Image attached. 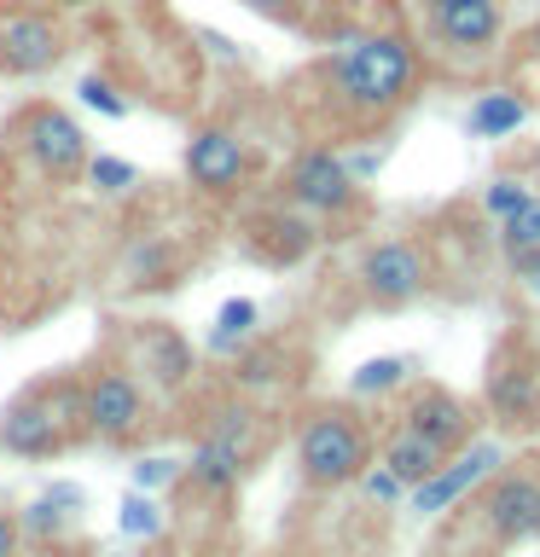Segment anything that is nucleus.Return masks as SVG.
I'll use <instances>...</instances> for the list:
<instances>
[{"mask_svg":"<svg viewBox=\"0 0 540 557\" xmlns=\"http://www.w3.org/2000/svg\"><path fill=\"white\" fill-rule=\"evenodd\" d=\"M418 76H425L418 47L407 41V35H395V29L348 35V41L331 52V64H326L331 94H338L355 116H390L395 104L413 99Z\"/></svg>","mask_w":540,"mask_h":557,"instance_id":"obj_1","label":"nucleus"},{"mask_svg":"<svg viewBox=\"0 0 540 557\" xmlns=\"http://www.w3.org/2000/svg\"><path fill=\"white\" fill-rule=\"evenodd\" d=\"M82 435H87L82 377H41L0 412V447L12 459H52V453H70Z\"/></svg>","mask_w":540,"mask_h":557,"instance_id":"obj_2","label":"nucleus"},{"mask_svg":"<svg viewBox=\"0 0 540 557\" xmlns=\"http://www.w3.org/2000/svg\"><path fill=\"white\" fill-rule=\"evenodd\" d=\"M296 465L314 487H343L360 482V470L372 465V430L360 424L348 407H320L296 430Z\"/></svg>","mask_w":540,"mask_h":557,"instance_id":"obj_3","label":"nucleus"},{"mask_svg":"<svg viewBox=\"0 0 540 557\" xmlns=\"http://www.w3.org/2000/svg\"><path fill=\"white\" fill-rule=\"evenodd\" d=\"M82 412H87V435L122 447V442H134V435L146 430L151 389L122 360H105V366H94V372L82 377Z\"/></svg>","mask_w":540,"mask_h":557,"instance_id":"obj_4","label":"nucleus"},{"mask_svg":"<svg viewBox=\"0 0 540 557\" xmlns=\"http://www.w3.org/2000/svg\"><path fill=\"white\" fill-rule=\"evenodd\" d=\"M116 348H122V366L146 383L157 395H181L192 372H198V360H192V343L181 337L174 325L163 320H139V325H122L116 331Z\"/></svg>","mask_w":540,"mask_h":557,"instance_id":"obj_5","label":"nucleus"},{"mask_svg":"<svg viewBox=\"0 0 540 557\" xmlns=\"http://www.w3.org/2000/svg\"><path fill=\"white\" fill-rule=\"evenodd\" d=\"M12 139L29 151V163L52 174V181H76L87 169V134L76 128V116H64L59 104H24L12 116Z\"/></svg>","mask_w":540,"mask_h":557,"instance_id":"obj_6","label":"nucleus"},{"mask_svg":"<svg viewBox=\"0 0 540 557\" xmlns=\"http://www.w3.org/2000/svg\"><path fill=\"white\" fill-rule=\"evenodd\" d=\"M70 29L47 7H12L0 12V76H41L64 59Z\"/></svg>","mask_w":540,"mask_h":557,"instance_id":"obj_7","label":"nucleus"},{"mask_svg":"<svg viewBox=\"0 0 540 557\" xmlns=\"http://www.w3.org/2000/svg\"><path fill=\"white\" fill-rule=\"evenodd\" d=\"M360 290L372 308H407L430 290V256L413 238H383L360 256Z\"/></svg>","mask_w":540,"mask_h":557,"instance_id":"obj_8","label":"nucleus"},{"mask_svg":"<svg viewBox=\"0 0 540 557\" xmlns=\"http://www.w3.org/2000/svg\"><path fill=\"white\" fill-rule=\"evenodd\" d=\"M360 181L348 174V163L338 151L326 146H308L296 151V163L285 169V198L291 209H303V215H343L348 203H355Z\"/></svg>","mask_w":540,"mask_h":557,"instance_id":"obj_9","label":"nucleus"},{"mask_svg":"<svg viewBox=\"0 0 540 557\" xmlns=\"http://www.w3.org/2000/svg\"><path fill=\"white\" fill-rule=\"evenodd\" d=\"M250 174V151L233 128H192L186 139V181L204 191V198H233Z\"/></svg>","mask_w":540,"mask_h":557,"instance_id":"obj_10","label":"nucleus"},{"mask_svg":"<svg viewBox=\"0 0 540 557\" xmlns=\"http://www.w3.org/2000/svg\"><path fill=\"white\" fill-rule=\"evenodd\" d=\"M401 424L418 430L425 442H435L442 453H459V447H470V435H477L470 407L453 389H442V383H418V389L401 400Z\"/></svg>","mask_w":540,"mask_h":557,"instance_id":"obj_11","label":"nucleus"},{"mask_svg":"<svg viewBox=\"0 0 540 557\" xmlns=\"http://www.w3.org/2000/svg\"><path fill=\"white\" fill-rule=\"evenodd\" d=\"M500 459H505L500 442H470V447H459V453H447V465L435 470L430 482L413 487V511H418V517H435V511H447V505H459L482 476H494Z\"/></svg>","mask_w":540,"mask_h":557,"instance_id":"obj_12","label":"nucleus"},{"mask_svg":"<svg viewBox=\"0 0 540 557\" xmlns=\"http://www.w3.org/2000/svg\"><path fill=\"white\" fill-rule=\"evenodd\" d=\"M482 522L500 546H517V540H535L540 534V476L535 470H512L488 487L482 499Z\"/></svg>","mask_w":540,"mask_h":557,"instance_id":"obj_13","label":"nucleus"},{"mask_svg":"<svg viewBox=\"0 0 540 557\" xmlns=\"http://www.w3.org/2000/svg\"><path fill=\"white\" fill-rule=\"evenodd\" d=\"M505 29V7L500 0H459V7L430 12V35L453 52H488Z\"/></svg>","mask_w":540,"mask_h":557,"instance_id":"obj_14","label":"nucleus"},{"mask_svg":"<svg viewBox=\"0 0 540 557\" xmlns=\"http://www.w3.org/2000/svg\"><path fill=\"white\" fill-rule=\"evenodd\" d=\"M378 465L390 470V476H395V482H401V487H407V494H413L418 482H430L435 470L447 465V453L435 447V442H425V435H418V430H407V424H401V430L390 435V442H383Z\"/></svg>","mask_w":540,"mask_h":557,"instance_id":"obj_15","label":"nucleus"},{"mask_svg":"<svg viewBox=\"0 0 540 557\" xmlns=\"http://www.w3.org/2000/svg\"><path fill=\"white\" fill-rule=\"evenodd\" d=\"M523 122H529V99L512 94V87H488V94H477V104H470L465 128L477 139H505V134H517Z\"/></svg>","mask_w":540,"mask_h":557,"instance_id":"obj_16","label":"nucleus"},{"mask_svg":"<svg viewBox=\"0 0 540 557\" xmlns=\"http://www.w3.org/2000/svg\"><path fill=\"white\" fill-rule=\"evenodd\" d=\"M256 320H261V308L250 302V296H233V302H221L216 331H209V355H238V348L256 337Z\"/></svg>","mask_w":540,"mask_h":557,"instance_id":"obj_17","label":"nucleus"},{"mask_svg":"<svg viewBox=\"0 0 540 557\" xmlns=\"http://www.w3.org/2000/svg\"><path fill=\"white\" fill-rule=\"evenodd\" d=\"M70 522H76V511H64V505H52L47 494L24 505L17 511V529H24V546H64L70 540Z\"/></svg>","mask_w":540,"mask_h":557,"instance_id":"obj_18","label":"nucleus"},{"mask_svg":"<svg viewBox=\"0 0 540 557\" xmlns=\"http://www.w3.org/2000/svg\"><path fill=\"white\" fill-rule=\"evenodd\" d=\"M488 407L505 412V418H523L535 407V377L517 372V366H500V372H488Z\"/></svg>","mask_w":540,"mask_h":557,"instance_id":"obj_19","label":"nucleus"},{"mask_svg":"<svg viewBox=\"0 0 540 557\" xmlns=\"http://www.w3.org/2000/svg\"><path fill=\"white\" fill-rule=\"evenodd\" d=\"M407 377H413V360H401V355H378V360H366L360 372L348 377V395L372 400V395H390V389H401Z\"/></svg>","mask_w":540,"mask_h":557,"instance_id":"obj_20","label":"nucleus"},{"mask_svg":"<svg viewBox=\"0 0 540 557\" xmlns=\"http://www.w3.org/2000/svg\"><path fill=\"white\" fill-rule=\"evenodd\" d=\"M314 244V226H308V215L296 209V215H273L268 221V256L273 261H296Z\"/></svg>","mask_w":540,"mask_h":557,"instance_id":"obj_21","label":"nucleus"},{"mask_svg":"<svg viewBox=\"0 0 540 557\" xmlns=\"http://www.w3.org/2000/svg\"><path fill=\"white\" fill-rule=\"evenodd\" d=\"M122 534H128V540H157V534H163V505H157L151 494H146V487H134V494L128 499H122Z\"/></svg>","mask_w":540,"mask_h":557,"instance_id":"obj_22","label":"nucleus"},{"mask_svg":"<svg viewBox=\"0 0 540 557\" xmlns=\"http://www.w3.org/2000/svg\"><path fill=\"white\" fill-rule=\"evenodd\" d=\"M169 273H174V256H169V244L163 238H146V244H134V256H128V285H169Z\"/></svg>","mask_w":540,"mask_h":557,"instance_id":"obj_23","label":"nucleus"},{"mask_svg":"<svg viewBox=\"0 0 540 557\" xmlns=\"http://www.w3.org/2000/svg\"><path fill=\"white\" fill-rule=\"evenodd\" d=\"M500 250H505V256H529V250H540V198H529V203L517 209V215L500 221Z\"/></svg>","mask_w":540,"mask_h":557,"instance_id":"obj_24","label":"nucleus"},{"mask_svg":"<svg viewBox=\"0 0 540 557\" xmlns=\"http://www.w3.org/2000/svg\"><path fill=\"white\" fill-rule=\"evenodd\" d=\"M87 181H94L105 198H122V191L139 186V169L122 163V157H87Z\"/></svg>","mask_w":540,"mask_h":557,"instance_id":"obj_25","label":"nucleus"},{"mask_svg":"<svg viewBox=\"0 0 540 557\" xmlns=\"http://www.w3.org/2000/svg\"><path fill=\"white\" fill-rule=\"evenodd\" d=\"M529 198H535V191L523 186L517 174H500V181H488V191H482V209H488L494 221H505V215H517V209L529 203Z\"/></svg>","mask_w":540,"mask_h":557,"instance_id":"obj_26","label":"nucleus"},{"mask_svg":"<svg viewBox=\"0 0 540 557\" xmlns=\"http://www.w3.org/2000/svg\"><path fill=\"white\" fill-rule=\"evenodd\" d=\"M76 94H82V104H87V111H99V116H128V99H122L116 94V82L111 76H99V70H94V76H82V87H76Z\"/></svg>","mask_w":540,"mask_h":557,"instance_id":"obj_27","label":"nucleus"},{"mask_svg":"<svg viewBox=\"0 0 540 557\" xmlns=\"http://www.w3.org/2000/svg\"><path fill=\"white\" fill-rule=\"evenodd\" d=\"M360 487H366V499H372V505H395L401 494H407V487H401L383 465H366V470H360Z\"/></svg>","mask_w":540,"mask_h":557,"instance_id":"obj_28","label":"nucleus"},{"mask_svg":"<svg viewBox=\"0 0 540 557\" xmlns=\"http://www.w3.org/2000/svg\"><path fill=\"white\" fill-rule=\"evenodd\" d=\"M512 278H517V296H523V302L540 308V250L512 256Z\"/></svg>","mask_w":540,"mask_h":557,"instance_id":"obj_29","label":"nucleus"},{"mask_svg":"<svg viewBox=\"0 0 540 557\" xmlns=\"http://www.w3.org/2000/svg\"><path fill=\"white\" fill-rule=\"evenodd\" d=\"M174 476H181V465H174V459H139V465H134V487H146V494L169 487Z\"/></svg>","mask_w":540,"mask_h":557,"instance_id":"obj_30","label":"nucleus"},{"mask_svg":"<svg viewBox=\"0 0 540 557\" xmlns=\"http://www.w3.org/2000/svg\"><path fill=\"white\" fill-rule=\"evenodd\" d=\"M244 7L273 17V24H303V0H244Z\"/></svg>","mask_w":540,"mask_h":557,"instance_id":"obj_31","label":"nucleus"},{"mask_svg":"<svg viewBox=\"0 0 540 557\" xmlns=\"http://www.w3.org/2000/svg\"><path fill=\"white\" fill-rule=\"evenodd\" d=\"M24 552V529H17V511H0V557Z\"/></svg>","mask_w":540,"mask_h":557,"instance_id":"obj_32","label":"nucleus"},{"mask_svg":"<svg viewBox=\"0 0 540 557\" xmlns=\"http://www.w3.org/2000/svg\"><path fill=\"white\" fill-rule=\"evenodd\" d=\"M47 499H52V505H64V511H82V505H87L82 482H47Z\"/></svg>","mask_w":540,"mask_h":557,"instance_id":"obj_33","label":"nucleus"},{"mask_svg":"<svg viewBox=\"0 0 540 557\" xmlns=\"http://www.w3.org/2000/svg\"><path fill=\"white\" fill-rule=\"evenodd\" d=\"M198 41H204L209 52H216V59H221V64H238V47H233V41H226V35H221V29H198Z\"/></svg>","mask_w":540,"mask_h":557,"instance_id":"obj_34","label":"nucleus"},{"mask_svg":"<svg viewBox=\"0 0 540 557\" xmlns=\"http://www.w3.org/2000/svg\"><path fill=\"white\" fill-rule=\"evenodd\" d=\"M343 163H348V174H355V181H372L378 163H383V151H355V157H343Z\"/></svg>","mask_w":540,"mask_h":557,"instance_id":"obj_35","label":"nucleus"},{"mask_svg":"<svg viewBox=\"0 0 540 557\" xmlns=\"http://www.w3.org/2000/svg\"><path fill=\"white\" fill-rule=\"evenodd\" d=\"M41 557H82V552L70 546V540H64V546H41Z\"/></svg>","mask_w":540,"mask_h":557,"instance_id":"obj_36","label":"nucleus"},{"mask_svg":"<svg viewBox=\"0 0 540 557\" xmlns=\"http://www.w3.org/2000/svg\"><path fill=\"white\" fill-rule=\"evenodd\" d=\"M442 7H459V0H425V12H442Z\"/></svg>","mask_w":540,"mask_h":557,"instance_id":"obj_37","label":"nucleus"},{"mask_svg":"<svg viewBox=\"0 0 540 557\" xmlns=\"http://www.w3.org/2000/svg\"><path fill=\"white\" fill-rule=\"evenodd\" d=\"M99 557H134V552H99Z\"/></svg>","mask_w":540,"mask_h":557,"instance_id":"obj_38","label":"nucleus"}]
</instances>
